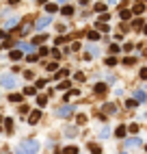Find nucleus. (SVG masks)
I'll return each instance as SVG.
<instances>
[{"mask_svg":"<svg viewBox=\"0 0 147 154\" xmlns=\"http://www.w3.org/2000/svg\"><path fill=\"white\" fill-rule=\"evenodd\" d=\"M50 22H52V20H50L48 15H45V17H41V20H37V24H35V26H37V28L41 30V28H45V26H48Z\"/></svg>","mask_w":147,"mask_h":154,"instance_id":"1","label":"nucleus"},{"mask_svg":"<svg viewBox=\"0 0 147 154\" xmlns=\"http://www.w3.org/2000/svg\"><path fill=\"white\" fill-rule=\"evenodd\" d=\"M2 85H5V87H15V78L13 76H5V78H2Z\"/></svg>","mask_w":147,"mask_h":154,"instance_id":"2","label":"nucleus"},{"mask_svg":"<svg viewBox=\"0 0 147 154\" xmlns=\"http://www.w3.org/2000/svg\"><path fill=\"white\" fill-rule=\"evenodd\" d=\"M108 91V87L104 83H100V85H95V93H106Z\"/></svg>","mask_w":147,"mask_h":154,"instance_id":"3","label":"nucleus"},{"mask_svg":"<svg viewBox=\"0 0 147 154\" xmlns=\"http://www.w3.org/2000/svg\"><path fill=\"white\" fill-rule=\"evenodd\" d=\"M87 37H89L91 41H95V39H100V33H98V30H89V33H87Z\"/></svg>","mask_w":147,"mask_h":154,"instance_id":"4","label":"nucleus"},{"mask_svg":"<svg viewBox=\"0 0 147 154\" xmlns=\"http://www.w3.org/2000/svg\"><path fill=\"white\" fill-rule=\"evenodd\" d=\"M134 95H136V100H141V102H143V100H145V98H147V93H145V91H143V89H138V91H134Z\"/></svg>","mask_w":147,"mask_h":154,"instance_id":"5","label":"nucleus"},{"mask_svg":"<svg viewBox=\"0 0 147 154\" xmlns=\"http://www.w3.org/2000/svg\"><path fill=\"white\" fill-rule=\"evenodd\" d=\"M11 59H13V61H20L22 59V52H20V50H13V52H11Z\"/></svg>","mask_w":147,"mask_h":154,"instance_id":"6","label":"nucleus"},{"mask_svg":"<svg viewBox=\"0 0 147 154\" xmlns=\"http://www.w3.org/2000/svg\"><path fill=\"white\" fill-rule=\"evenodd\" d=\"M39 117H41V113H39V111H35V113L30 115V124H35V122H37Z\"/></svg>","mask_w":147,"mask_h":154,"instance_id":"7","label":"nucleus"},{"mask_svg":"<svg viewBox=\"0 0 147 154\" xmlns=\"http://www.w3.org/2000/svg\"><path fill=\"white\" fill-rule=\"evenodd\" d=\"M130 15H132V11H121V20H130Z\"/></svg>","mask_w":147,"mask_h":154,"instance_id":"8","label":"nucleus"},{"mask_svg":"<svg viewBox=\"0 0 147 154\" xmlns=\"http://www.w3.org/2000/svg\"><path fill=\"white\" fill-rule=\"evenodd\" d=\"M45 9H48V13H54V11H56V5L50 2V5H45Z\"/></svg>","mask_w":147,"mask_h":154,"instance_id":"9","label":"nucleus"},{"mask_svg":"<svg viewBox=\"0 0 147 154\" xmlns=\"http://www.w3.org/2000/svg\"><path fill=\"white\" fill-rule=\"evenodd\" d=\"M132 11H134V13H143V11H145V5H136Z\"/></svg>","mask_w":147,"mask_h":154,"instance_id":"10","label":"nucleus"},{"mask_svg":"<svg viewBox=\"0 0 147 154\" xmlns=\"http://www.w3.org/2000/svg\"><path fill=\"white\" fill-rule=\"evenodd\" d=\"M115 134H117V137H123V134H126V128H123V126H119V128H117V132H115Z\"/></svg>","mask_w":147,"mask_h":154,"instance_id":"11","label":"nucleus"},{"mask_svg":"<svg viewBox=\"0 0 147 154\" xmlns=\"http://www.w3.org/2000/svg\"><path fill=\"white\" fill-rule=\"evenodd\" d=\"M76 152H78V148H74V145L71 148H65V154H76Z\"/></svg>","mask_w":147,"mask_h":154,"instance_id":"12","label":"nucleus"},{"mask_svg":"<svg viewBox=\"0 0 147 154\" xmlns=\"http://www.w3.org/2000/svg\"><path fill=\"white\" fill-rule=\"evenodd\" d=\"M71 13H74L71 7H63V15H71Z\"/></svg>","mask_w":147,"mask_h":154,"instance_id":"13","label":"nucleus"},{"mask_svg":"<svg viewBox=\"0 0 147 154\" xmlns=\"http://www.w3.org/2000/svg\"><path fill=\"white\" fill-rule=\"evenodd\" d=\"M89 150H91L93 154H100V145H95V143H91V148H89Z\"/></svg>","mask_w":147,"mask_h":154,"instance_id":"14","label":"nucleus"},{"mask_svg":"<svg viewBox=\"0 0 147 154\" xmlns=\"http://www.w3.org/2000/svg\"><path fill=\"white\" fill-rule=\"evenodd\" d=\"M104 109H106L108 113H115V104H106V106H104Z\"/></svg>","mask_w":147,"mask_h":154,"instance_id":"15","label":"nucleus"},{"mask_svg":"<svg viewBox=\"0 0 147 154\" xmlns=\"http://www.w3.org/2000/svg\"><path fill=\"white\" fill-rule=\"evenodd\" d=\"M117 63V59H115V56H110V59H106V65H115Z\"/></svg>","mask_w":147,"mask_h":154,"instance_id":"16","label":"nucleus"},{"mask_svg":"<svg viewBox=\"0 0 147 154\" xmlns=\"http://www.w3.org/2000/svg\"><path fill=\"white\" fill-rule=\"evenodd\" d=\"M24 93H26V95H33V93H35V89H33V87H26Z\"/></svg>","mask_w":147,"mask_h":154,"instance_id":"17","label":"nucleus"},{"mask_svg":"<svg viewBox=\"0 0 147 154\" xmlns=\"http://www.w3.org/2000/svg\"><path fill=\"white\" fill-rule=\"evenodd\" d=\"M71 113V109H69V106H65V109H61V115H69Z\"/></svg>","mask_w":147,"mask_h":154,"instance_id":"18","label":"nucleus"},{"mask_svg":"<svg viewBox=\"0 0 147 154\" xmlns=\"http://www.w3.org/2000/svg\"><path fill=\"white\" fill-rule=\"evenodd\" d=\"M98 28H100V30H108V24H104V22H100V24H98Z\"/></svg>","mask_w":147,"mask_h":154,"instance_id":"19","label":"nucleus"},{"mask_svg":"<svg viewBox=\"0 0 147 154\" xmlns=\"http://www.w3.org/2000/svg\"><path fill=\"white\" fill-rule=\"evenodd\" d=\"M136 143H138V139H130V141H128V145H130V148H134Z\"/></svg>","mask_w":147,"mask_h":154,"instance_id":"20","label":"nucleus"},{"mask_svg":"<svg viewBox=\"0 0 147 154\" xmlns=\"http://www.w3.org/2000/svg\"><path fill=\"white\" fill-rule=\"evenodd\" d=\"M141 78L147 80V67H143V70H141Z\"/></svg>","mask_w":147,"mask_h":154,"instance_id":"21","label":"nucleus"},{"mask_svg":"<svg viewBox=\"0 0 147 154\" xmlns=\"http://www.w3.org/2000/svg\"><path fill=\"white\" fill-rule=\"evenodd\" d=\"M145 33H147V26H145Z\"/></svg>","mask_w":147,"mask_h":154,"instance_id":"22","label":"nucleus"}]
</instances>
